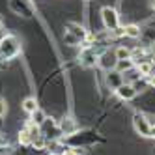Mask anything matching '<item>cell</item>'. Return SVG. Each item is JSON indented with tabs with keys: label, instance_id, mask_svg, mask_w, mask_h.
<instances>
[{
	"label": "cell",
	"instance_id": "8992f818",
	"mask_svg": "<svg viewBox=\"0 0 155 155\" xmlns=\"http://www.w3.org/2000/svg\"><path fill=\"white\" fill-rule=\"evenodd\" d=\"M9 9L15 15L26 17V19H30L34 15V6H32L30 0H9Z\"/></svg>",
	"mask_w": 155,
	"mask_h": 155
},
{
	"label": "cell",
	"instance_id": "9a60e30c",
	"mask_svg": "<svg viewBox=\"0 0 155 155\" xmlns=\"http://www.w3.org/2000/svg\"><path fill=\"white\" fill-rule=\"evenodd\" d=\"M137 68H138V71H140L142 77H151V73H153V64L150 60H144V62L137 64Z\"/></svg>",
	"mask_w": 155,
	"mask_h": 155
},
{
	"label": "cell",
	"instance_id": "603a6c76",
	"mask_svg": "<svg viewBox=\"0 0 155 155\" xmlns=\"http://www.w3.org/2000/svg\"><path fill=\"white\" fill-rule=\"evenodd\" d=\"M151 8H153V9H155V0H153V2H151Z\"/></svg>",
	"mask_w": 155,
	"mask_h": 155
},
{
	"label": "cell",
	"instance_id": "e0dca14e",
	"mask_svg": "<svg viewBox=\"0 0 155 155\" xmlns=\"http://www.w3.org/2000/svg\"><path fill=\"white\" fill-rule=\"evenodd\" d=\"M114 52H116V58H118V60H129V58H131V54H133V49L121 45V47H118Z\"/></svg>",
	"mask_w": 155,
	"mask_h": 155
},
{
	"label": "cell",
	"instance_id": "7c38bea8",
	"mask_svg": "<svg viewBox=\"0 0 155 155\" xmlns=\"http://www.w3.org/2000/svg\"><path fill=\"white\" fill-rule=\"evenodd\" d=\"M68 32H69V34H73L75 38H79L82 43H84L86 38H88V30H86L82 25H79V23H69V25H68Z\"/></svg>",
	"mask_w": 155,
	"mask_h": 155
},
{
	"label": "cell",
	"instance_id": "277c9868",
	"mask_svg": "<svg viewBox=\"0 0 155 155\" xmlns=\"http://www.w3.org/2000/svg\"><path fill=\"white\" fill-rule=\"evenodd\" d=\"M133 127H135V131L138 133L140 137H153V127L150 124V120L146 114L142 112H137L135 116H133Z\"/></svg>",
	"mask_w": 155,
	"mask_h": 155
},
{
	"label": "cell",
	"instance_id": "30bf717a",
	"mask_svg": "<svg viewBox=\"0 0 155 155\" xmlns=\"http://www.w3.org/2000/svg\"><path fill=\"white\" fill-rule=\"evenodd\" d=\"M97 56L99 54L92 49V47H86L82 52H81V56H79V62H81V65L82 68H94V65L97 64Z\"/></svg>",
	"mask_w": 155,
	"mask_h": 155
},
{
	"label": "cell",
	"instance_id": "ffe728a7",
	"mask_svg": "<svg viewBox=\"0 0 155 155\" xmlns=\"http://www.w3.org/2000/svg\"><path fill=\"white\" fill-rule=\"evenodd\" d=\"M8 112V103H6V99L0 97V118H4Z\"/></svg>",
	"mask_w": 155,
	"mask_h": 155
},
{
	"label": "cell",
	"instance_id": "6da1fadb",
	"mask_svg": "<svg viewBox=\"0 0 155 155\" xmlns=\"http://www.w3.org/2000/svg\"><path fill=\"white\" fill-rule=\"evenodd\" d=\"M21 54V41L13 34H6L0 38V58L2 60H13Z\"/></svg>",
	"mask_w": 155,
	"mask_h": 155
},
{
	"label": "cell",
	"instance_id": "4fadbf2b",
	"mask_svg": "<svg viewBox=\"0 0 155 155\" xmlns=\"http://www.w3.org/2000/svg\"><path fill=\"white\" fill-rule=\"evenodd\" d=\"M121 34H124L125 38H133V39H137L142 36V30L138 25H125L124 28H121Z\"/></svg>",
	"mask_w": 155,
	"mask_h": 155
},
{
	"label": "cell",
	"instance_id": "5b68a950",
	"mask_svg": "<svg viewBox=\"0 0 155 155\" xmlns=\"http://www.w3.org/2000/svg\"><path fill=\"white\" fill-rule=\"evenodd\" d=\"M39 133L47 138V142H51V140H58V138L62 137L58 124H56L52 118H49V116H47V120L39 125Z\"/></svg>",
	"mask_w": 155,
	"mask_h": 155
},
{
	"label": "cell",
	"instance_id": "44dd1931",
	"mask_svg": "<svg viewBox=\"0 0 155 155\" xmlns=\"http://www.w3.org/2000/svg\"><path fill=\"white\" fill-rule=\"evenodd\" d=\"M9 153H12V148H9V146H6V144L0 146V155H9Z\"/></svg>",
	"mask_w": 155,
	"mask_h": 155
},
{
	"label": "cell",
	"instance_id": "7402d4cb",
	"mask_svg": "<svg viewBox=\"0 0 155 155\" xmlns=\"http://www.w3.org/2000/svg\"><path fill=\"white\" fill-rule=\"evenodd\" d=\"M4 144H6V140H4V137H2V135H0V146H4Z\"/></svg>",
	"mask_w": 155,
	"mask_h": 155
},
{
	"label": "cell",
	"instance_id": "9c48e42d",
	"mask_svg": "<svg viewBox=\"0 0 155 155\" xmlns=\"http://www.w3.org/2000/svg\"><path fill=\"white\" fill-rule=\"evenodd\" d=\"M58 127H60V133H62V138L64 137H69L73 133L79 131V125H77V121L69 116H64L60 121H58Z\"/></svg>",
	"mask_w": 155,
	"mask_h": 155
},
{
	"label": "cell",
	"instance_id": "cb8c5ba5",
	"mask_svg": "<svg viewBox=\"0 0 155 155\" xmlns=\"http://www.w3.org/2000/svg\"><path fill=\"white\" fill-rule=\"evenodd\" d=\"M153 137H155V125H153Z\"/></svg>",
	"mask_w": 155,
	"mask_h": 155
},
{
	"label": "cell",
	"instance_id": "ac0fdd59",
	"mask_svg": "<svg viewBox=\"0 0 155 155\" xmlns=\"http://www.w3.org/2000/svg\"><path fill=\"white\" fill-rule=\"evenodd\" d=\"M19 142L23 144V146H30V144H32V135H30L28 127L21 129V133H19Z\"/></svg>",
	"mask_w": 155,
	"mask_h": 155
},
{
	"label": "cell",
	"instance_id": "7a4b0ae2",
	"mask_svg": "<svg viewBox=\"0 0 155 155\" xmlns=\"http://www.w3.org/2000/svg\"><path fill=\"white\" fill-rule=\"evenodd\" d=\"M65 142V146L68 148H84V146H90L97 140L95 133L94 131H77L69 137H64L62 138Z\"/></svg>",
	"mask_w": 155,
	"mask_h": 155
},
{
	"label": "cell",
	"instance_id": "52a82bcc",
	"mask_svg": "<svg viewBox=\"0 0 155 155\" xmlns=\"http://www.w3.org/2000/svg\"><path fill=\"white\" fill-rule=\"evenodd\" d=\"M97 65H99L101 69H105V71L116 69V65H118L116 52H114V51H103V52L97 56Z\"/></svg>",
	"mask_w": 155,
	"mask_h": 155
},
{
	"label": "cell",
	"instance_id": "3957f363",
	"mask_svg": "<svg viewBox=\"0 0 155 155\" xmlns=\"http://www.w3.org/2000/svg\"><path fill=\"white\" fill-rule=\"evenodd\" d=\"M101 21H103V26L108 30V32H114L120 28V15L114 8L110 6H105L101 9Z\"/></svg>",
	"mask_w": 155,
	"mask_h": 155
},
{
	"label": "cell",
	"instance_id": "d6986e66",
	"mask_svg": "<svg viewBox=\"0 0 155 155\" xmlns=\"http://www.w3.org/2000/svg\"><path fill=\"white\" fill-rule=\"evenodd\" d=\"M64 41H65V45H71V47H77V45H81V43H82L79 38H75L73 34H69V32H65Z\"/></svg>",
	"mask_w": 155,
	"mask_h": 155
},
{
	"label": "cell",
	"instance_id": "5bb4252c",
	"mask_svg": "<svg viewBox=\"0 0 155 155\" xmlns=\"http://www.w3.org/2000/svg\"><path fill=\"white\" fill-rule=\"evenodd\" d=\"M38 108H39V105H38V99H36V97H26L25 101H23V110H25L26 114L36 112Z\"/></svg>",
	"mask_w": 155,
	"mask_h": 155
},
{
	"label": "cell",
	"instance_id": "2e32d148",
	"mask_svg": "<svg viewBox=\"0 0 155 155\" xmlns=\"http://www.w3.org/2000/svg\"><path fill=\"white\" fill-rule=\"evenodd\" d=\"M30 116H32V118H30V121H32V124H36L38 127H39V125L43 124V121H45V120H47V114H45V112H43V110H41V108H38V110H36V112H32Z\"/></svg>",
	"mask_w": 155,
	"mask_h": 155
},
{
	"label": "cell",
	"instance_id": "ba28073f",
	"mask_svg": "<svg viewBox=\"0 0 155 155\" xmlns=\"http://www.w3.org/2000/svg\"><path fill=\"white\" fill-rule=\"evenodd\" d=\"M138 90H137V86L135 84H131V82H124L118 90H116V95L121 99V101H133V99L137 97Z\"/></svg>",
	"mask_w": 155,
	"mask_h": 155
},
{
	"label": "cell",
	"instance_id": "8fae6325",
	"mask_svg": "<svg viewBox=\"0 0 155 155\" xmlns=\"http://www.w3.org/2000/svg\"><path fill=\"white\" fill-rule=\"evenodd\" d=\"M108 75H107V84H108V88L110 90H118V88L124 84V75H121L120 71H116V69H112V71H107Z\"/></svg>",
	"mask_w": 155,
	"mask_h": 155
},
{
	"label": "cell",
	"instance_id": "d4e9b609",
	"mask_svg": "<svg viewBox=\"0 0 155 155\" xmlns=\"http://www.w3.org/2000/svg\"><path fill=\"white\" fill-rule=\"evenodd\" d=\"M64 155H68V153H64Z\"/></svg>",
	"mask_w": 155,
	"mask_h": 155
}]
</instances>
